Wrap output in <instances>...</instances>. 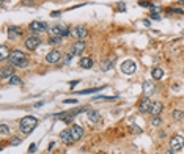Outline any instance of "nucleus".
Returning a JSON list of instances; mask_svg holds the SVG:
<instances>
[{"label": "nucleus", "instance_id": "f257e3e1", "mask_svg": "<svg viewBox=\"0 0 184 154\" xmlns=\"http://www.w3.org/2000/svg\"><path fill=\"white\" fill-rule=\"evenodd\" d=\"M38 126V120L35 116H24L19 123V129L24 135H29L33 132V129Z\"/></svg>", "mask_w": 184, "mask_h": 154}, {"label": "nucleus", "instance_id": "f03ea898", "mask_svg": "<svg viewBox=\"0 0 184 154\" xmlns=\"http://www.w3.org/2000/svg\"><path fill=\"white\" fill-rule=\"evenodd\" d=\"M10 61H11V65L19 66V68H25V66H27V58H25L24 52H21V50H13L10 53Z\"/></svg>", "mask_w": 184, "mask_h": 154}, {"label": "nucleus", "instance_id": "7ed1b4c3", "mask_svg": "<svg viewBox=\"0 0 184 154\" xmlns=\"http://www.w3.org/2000/svg\"><path fill=\"white\" fill-rule=\"evenodd\" d=\"M49 33H50L52 36H61V38H65V36L69 33V30H68V27H66V25L57 24V25L49 27Z\"/></svg>", "mask_w": 184, "mask_h": 154}, {"label": "nucleus", "instance_id": "20e7f679", "mask_svg": "<svg viewBox=\"0 0 184 154\" xmlns=\"http://www.w3.org/2000/svg\"><path fill=\"white\" fill-rule=\"evenodd\" d=\"M120 69H121L123 74H134L135 69H137V65H135V61H132V60H124V61L121 63Z\"/></svg>", "mask_w": 184, "mask_h": 154}, {"label": "nucleus", "instance_id": "39448f33", "mask_svg": "<svg viewBox=\"0 0 184 154\" xmlns=\"http://www.w3.org/2000/svg\"><path fill=\"white\" fill-rule=\"evenodd\" d=\"M182 146H184V137H182V135H175V137H172V140H170V149L179 151Z\"/></svg>", "mask_w": 184, "mask_h": 154}, {"label": "nucleus", "instance_id": "423d86ee", "mask_svg": "<svg viewBox=\"0 0 184 154\" xmlns=\"http://www.w3.org/2000/svg\"><path fill=\"white\" fill-rule=\"evenodd\" d=\"M85 47H87V43L84 39H77L76 43L72 44V47H71V53L72 55H80L84 50H85Z\"/></svg>", "mask_w": 184, "mask_h": 154}, {"label": "nucleus", "instance_id": "0eeeda50", "mask_svg": "<svg viewBox=\"0 0 184 154\" xmlns=\"http://www.w3.org/2000/svg\"><path fill=\"white\" fill-rule=\"evenodd\" d=\"M39 44H41V39H39V36H29L27 39H25V47L30 49V50H35Z\"/></svg>", "mask_w": 184, "mask_h": 154}, {"label": "nucleus", "instance_id": "6e6552de", "mask_svg": "<svg viewBox=\"0 0 184 154\" xmlns=\"http://www.w3.org/2000/svg\"><path fill=\"white\" fill-rule=\"evenodd\" d=\"M29 29H30L32 32H35V33H43V32H46V30H47V24H46V22L35 21V22H32V24H30Z\"/></svg>", "mask_w": 184, "mask_h": 154}, {"label": "nucleus", "instance_id": "1a4fd4ad", "mask_svg": "<svg viewBox=\"0 0 184 154\" xmlns=\"http://www.w3.org/2000/svg\"><path fill=\"white\" fill-rule=\"evenodd\" d=\"M142 90H143V94H145L147 97H150V96H151V94H154V91H156V85H154V82H150V80L143 82Z\"/></svg>", "mask_w": 184, "mask_h": 154}, {"label": "nucleus", "instance_id": "9d476101", "mask_svg": "<svg viewBox=\"0 0 184 154\" xmlns=\"http://www.w3.org/2000/svg\"><path fill=\"white\" fill-rule=\"evenodd\" d=\"M151 105H153V102L150 101V97H143V99L139 102V112L140 113H147V112H150V109H151Z\"/></svg>", "mask_w": 184, "mask_h": 154}, {"label": "nucleus", "instance_id": "9b49d317", "mask_svg": "<svg viewBox=\"0 0 184 154\" xmlns=\"http://www.w3.org/2000/svg\"><path fill=\"white\" fill-rule=\"evenodd\" d=\"M71 35H72L76 39H84V38H87L88 30H87V27H76V29L71 32Z\"/></svg>", "mask_w": 184, "mask_h": 154}, {"label": "nucleus", "instance_id": "f8f14e48", "mask_svg": "<svg viewBox=\"0 0 184 154\" xmlns=\"http://www.w3.org/2000/svg\"><path fill=\"white\" fill-rule=\"evenodd\" d=\"M69 131H71V137H72V140H74V142H77V140H80V138H82V135H84V129H82L79 124H74Z\"/></svg>", "mask_w": 184, "mask_h": 154}, {"label": "nucleus", "instance_id": "ddd939ff", "mask_svg": "<svg viewBox=\"0 0 184 154\" xmlns=\"http://www.w3.org/2000/svg\"><path fill=\"white\" fill-rule=\"evenodd\" d=\"M60 58H61V53H60L58 50H55V49H54V50H50V52L46 55V61L50 63V65H52V63H57Z\"/></svg>", "mask_w": 184, "mask_h": 154}, {"label": "nucleus", "instance_id": "4468645a", "mask_svg": "<svg viewBox=\"0 0 184 154\" xmlns=\"http://www.w3.org/2000/svg\"><path fill=\"white\" fill-rule=\"evenodd\" d=\"M60 138H61V142H63V143H68V145L74 142L72 137H71V131H69V129L61 131V132H60Z\"/></svg>", "mask_w": 184, "mask_h": 154}, {"label": "nucleus", "instance_id": "2eb2a0df", "mask_svg": "<svg viewBox=\"0 0 184 154\" xmlns=\"http://www.w3.org/2000/svg\"><path fill=\"white\" fill-rule=\"evenodd\" d=\"M161 112H162V104H161V102H153V105H151V109H150V115L159 116Z\"/></svg>", "mask_w": 184, "mask_h": 154}, {"label": "nucleus", "instance_id": "dca6fc26", "mask_svg": "<svg viewBox=\"0 0 184 154\" xmlns=\"http://www.w3.org/2000/svg\"><path fill=\"white\" fill-rule=\"evenodd\" d=\"M88 120L91 123H99L101 121V113L98 110H88Z\"/></svg>", "mask_w": 184, "mask_h": 154}, {"label": "nucleus", "instance_id": "f3484780", "mask_svg": "<svg viewBox=\"0 0 184 154\" xmlns=\"http://www.w3.org/2000/svg\"><path fill=\"white\" fill-rule=\"evenodd\" d=\"M151 77L154 80H162L164 79V71H162L161 68H154L153 71H151Z\"/></svg>", "mask_w": 184, "mask_h": 154}, {"label": "nucleus", "instance_id": "a211bd4d", "mask_svg": "<svg viewBox=\"0 0 184 154\" xmlns=\"http://www.w3.org/2000/svg\"><path fill=\"white\" fill-rule=\"evenodd\" d=\"M21 33H22V30L18 29V27H10V30H8V36L11 39H16L18 36H21Z\"/></svg>", "mask_w": 184, "mask_h": 154}, {"label": "nucleus", "instance_id": "6ab92c4d", "mask_svg": "<svg viewBox=\"0 0 184 154\" xmlns=\"http://www.w3.org/2000/svg\"><path fill=\"white\" fill-rule=\"evenodd\" d=\"M11 76H14V74H13V68L11 66L2 68V71H0V77H2V79H10Z\"/></svg>", "mask_w": 184, "mask_h": 154}, {"label": "nucleus", "instance_id": "aec40b11", "mask_svg": "<svg viewBox=\"0 0 184 154\" xmlns=\"http://www.w3.org/2000/svg\"><path fill=\"white\" fill-rule=\"evenodd\" d=\"M79 65H80V68H84V69H90L91 66H93V60H91L90 57H87V58H82Z\"/></svg>", "mask_w": 184, "mask_h": 154}, {"label": "nucleus", "instance_id": "412c9836", "mask_svg": "<svg viewBox=\"0 0 184 154\" xmlns=\"http://www.w3.org/2000/svg\"><path fill=\"white\" fill-rule=\"evenodd\" d=\"M112 60H104L102 63H101V69H102V71L104 73H107V71H110V69H112Z\"/></svg>", "mask_w": 184, "mask_h": 154}, {"label": "nucleus", "instance_id": "4be33fe9", "mask_svg": "<svg viewBox=\"0 0 184 154\" xmlns=\"http://www.w3.org/2000/svg\"><path fill=\"white\" fill-rule=\"evenodd\" d=\"M6 57H10L8 47H6V46H2V47H0V60H5Z\"/></svg>", "mask_w": 184, "mask_h": 154}, {"label": "nucleus", "instance_id": "5701e85b", "mask_svg": "<svg viewBox=\"0 0 184 154\" xmlns=\"http://www.w3.org/2000/svg\"><path fill=\"white\" fill-rule=\"evenodd\" d=\"M8 82H10V85H19V83H21V77L19 76H11Z\"/></svg>", "mask_w": 184, "mask_h": 154}, {"label": "nucleus", "instance_id": "b1692460", "mask_svg": "<svg viewBox=\"0 0 184 154\" xmlns=\"http://www.w3.org/2000/svg\"><path fill=\"white\" fill-rule=\"evenodd\" d=\"M60 43H61V36H52V38L49 39V44H52V46L60 44Z\"/></svg>", "mask_w": 184, "mask_h": 154}, {"label": "nucleus", "instance_id": "393cba45", "mask_svg": "<svg viewBox=\"0 0 184 154\" xmlns=\"http://www.w3.org/2000/svg\"><path fill=\"white\" fill-rule=\"evenodd\" d=\"M172 116H173V120H182L184 113H182L181 110H173V113H172Z\"/></svg>", "mask_w": 184, "mask_h": 154}, {"label": "nucleus", "instance_id": "a878e982", "mask_svg": "<svg viewBox=\"0 0 184 154\" xmlns=\"http://www.w3.org/2000/svg\"><path fill=\"white\" fill-rule=\"evenodd\" d=\"M98 90H101V88H90V90H80V91H79V94H90V93H96Z\"/></svg>", "mask_w": 184, "mask_h": 154}, {"label": "nucleus", "instance_id": "bb28decb", "mask_svg": "<svg viewBox=\"0 0 184 154\" xmlns=\"http://www.w3.org/2000/svg\"><path fill=\"white\" fill-rule=\"evenodd\" d=\"M21 142H22V140H21L19 137H13V140H11V145H13V146H18V145H21Z\"/></svg>", "mask_w": 184, "mask_h": 154}, {"label": "nucleus", "instance_id": "cd10ccee", "mask_svg": "<svg viewBox=\"0 0 184 154\" xmlns=\"http://www.w3.org/2000/svg\"><path fill=\"white\" fill-rule=\"evenodd\" d=\"M8 126L6 124H2V126H0V132H2V135H5V134H8Z\"/></svg>", "mask_w": 184, "mask_h": 154}, {"label": "nucleus", "instance_id": "c85d7f7f", "mask_svg": "<svg viewBox=\"0 0 184 154\" xmlns=\"http://www.w3.org/2000/svg\"><path fill=\"white\" fill-rule=\"evenodd\" d=\"M140 5H142V6H150V8H153V3H151V2H147V0H142Z\"/></svg>", "mask_w": 184, "mask_h": 154}, {"label": "nucleus", "instance_id": "c756f323", "mask_svg": "<svg viewBox=\"0 0 184 154\" xmlns=\"http://www.w3.org/2000/svg\"><path fill=\"white\" fill-rule=\"evenodd\" d=\"M159 124H161L159 116H154V118H153V126H159Z\"/></svg>", "mask_w": 184, "mask_h": 154}, {"label": "nucleus", "instance_id": "7c9ffc66", "mask_svg": "<svg viewBox=\"0 0 184 154\" xmlns=\"http://www.w3.org/2000/svg\"><path fill=\"white\" fill-rule=\"evenodd\" d=\"M65 104H77V99H65Z\"/></svg>", "mask_w": 184, "mask_h": 154}, {"label": "nucleus", "instance_id": "2f4dec72", "mask_svg": "<svg viewBox=\"0 0 184 154\" xmlns=\"http://www.w3.org/2000/svg\"><path fill=\"white\" fill-rule=\"evenodd\" d=\"M35 149H36V145H35V143H32V145H30V148H29V154H32Z\"/></svg>", "mask_w": 184, "mask_h": 154}, {"label": "nucleus", "instance_id": "473e14b6", "mask_svg": "<svg viewBox=\"0 0 184 154\" xmlns=\"http://www.w3.org/2000/svg\"><path fill=\"white\" fill-rule=\"evenodd\" d=\"M71 57H72V53H69V55H66V57H65V63H66V65L71 61Z\"/></svg>", "mask_w": 184, "mask_h": 154}, {"label": "nucleus", "instance_id": "72a5a7b5", "mask_svg": "<svg viewBox=\"0 0 184 154\" xmlns=\"http://www.w3.org/2000/svg\"><path fill=\"white\" fill-rule=\"evenodd\" d=\"M118 10H120V11H124V10H126V5H124V3H118Z\"/></svg>", "mask_w": 184, "mask_h": 154}, {"label": "nucleus", "instance_id": "f704fd0d", "mask_svg": "<svg viewBox=\"0 0 184 154\" xmlns=\"http://www.w3.org/2000/svg\"><path fill=\"white\" fill-rule=\"evenodd\" d=\"M151 18H153L154 21H159V19H161V16L157 14V13H153V16H151Z\"/></svg>", "mask_w": 184, "mask_h": 154}, {"label": "nucleus", "instance_id": "c9c22d12", "mask_svg": "<svg viewBox=\"0 0 184 154\" xmlns=\"http://www.w3.org/2000/svg\"><path fill=\"white\" fill-rule=\"evenodd\" d=\"M162 154H175V151H173V149H167V151H164Z\"/></svg>", "mask_w": 184, "mask_h": 154}]
</instances>
